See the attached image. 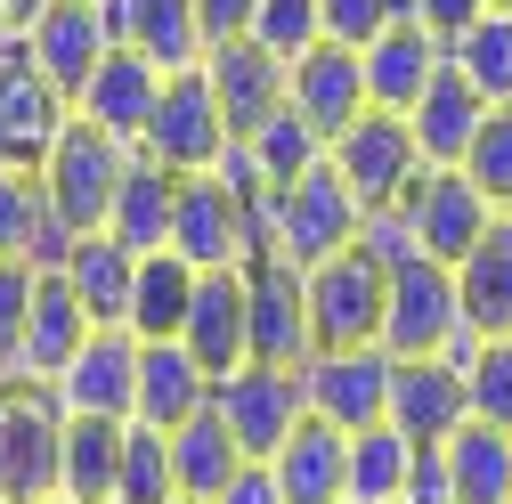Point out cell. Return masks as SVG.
Listing matches in <instances>:
<instances>
[{"label": "cell", "instance_id": "cell-1", "mask_svg": "<svg viewBox=\"0 0 512 504\" xmlns=\"http://www.w3.org/2000/svg\"><path fill=\"white\" fill-rule=\"evenodd\" d=\"M66 480V407L49 383H0V504H41Z\"/></svg>", "mask_w": 512, "mask_h": 504}, {"label": "cell", "instance_id": "cell-2", "mask_svg": "<svg viewBox=\"0 0 512 504\" xmlns=\"http://www.w3.org/2000/svg\"><path fill=\"white\" fill-rule=\"evenodd\" d=\"M131 155H139V147L106 139L98 122H82V114H74L66 131H57V147L41 155V187H49L57 220L82 228V236H98V228L114 220V196H122V171H131Z\"/></svg>", "mask_w": 512, "mask_h": 504}, {"label": "cell", "instance_id": "cell-3", "mask_svg": "<svg viewBox=\"0 0 512 504\" xmlns=\"http://www.w3.org/2000/svg\"><path fill=\"white\" fill-rule=\"evenodd\" d=\"M382 350L391 358H464V293L447 261H399L391 269V318H382Z\"/></svg>", "mask_w": 512, "mask_h": 504}, {"label": "cell", "instance_id": "cell-4", "mask_svg": "<svg viewBox=\"0 0 512 504\" xmlns=\"http://www.w3.org/2000/svg\"><path fill=\"white\" fill-rule=\"evenodd\" d=\"M358 196L342 187V171L334 163H317V171H301L293 187H277L269 196V252H285L293 269H317V261H334V252H350L358 244Z\"/></svg>", "mask_w": 512, "mask_h": 504}, {"label": "cell", "instance_id": "cell-5", "mask_svg": "<svg viewBox=\"0 0 512 504\" xmlns=\"http://www.w3.org/2000/svg\"><path fill=\"white\" fill-rule=\"evenodd\" d=\"M382 318H391V269L374 252H334L309 269V326L317 350H382Z\"/></svg>", "mask_w": 512, "mask_h": 504}, {"label": "cell", "instance_id": "cell-6", "mask_svg": "<svg viewBox=\"0 0 512 504\" xmlns=\"http://www.w3.org/2000/svg\"><path fill=\"white\" fill-rule=\"evenodd\" d=\"M326 163L342 171V187L358 196V212H391L407 187L431 171L423 147H415V131H407V114H358L350 131L326 147Z\"/></svg>", "mask_w": 512, "mask_h": 504}, {"label": "cell", "instance_id": "cell-7", "mask_svg": "<svg viewBox=\"0 0 512 504\" xmlns=\"http://www.w3.org/2000/svg\"><path fill=\"white\" fill-rule=\"evenodd\" d=\"M228 147H236V139H228V122H220V98H212L204 66H196V74H171V82H163V106H155V122H147V139H139V155L163 163L171 179H196V171H220Z\"/></svg>", "mask_w": 512, "mask_h": 504}, {"label": "cell", "instance_id": "cell-8", "mask_svg": "<svg viewBox=\"0 0 512 504\" xmlns=\"http://www.w3.org/2000/svg\"><path fill=\"white\" fill-rule=\"evenodd\" d=\"M212 407L228 415V431H236V448L252 456V464H269L285 439L309 423V391H301V366H236V374H220V391H212Z\"/></svg>", "mask_w": 512, "mask_h": 504}, {"label": "cell", "instance_id": "cell-9", "mask_svg": "<svg viewBox=\"0 0 512 504\" xmlns=\"http://www.w3.org/2000/svg\"><path fill=\"white\" fill-rule=\"evenodd\" d=\"M244 285H252V366H309L317 358L309 269H293L285 252H252Z\"/></svg>", "mask_w": 512, "mask_h": 504}, {"label": "cell", "instance_id": "cell-10", "mask_svg": "<svg viewBox=\"0 0 512 504\" xmlns=\"http://www.w3.org/2000/svg\"><path fill=\"white\" fill-rule=\"evenodd\" d=\"M204 82H212V98H220L228 139L244 147V139H261L269 122L293 106V57H277V49H261V41H228V49L204 57Z\"/></svg>", "mask_w": 512, "mask_h": 504}, {"label": "cell", "instance_id": "cell-11", "mask_svg": "<svg viewBox=\"0 0 512 504\" xmlns=\"http://www.w3.org/2000/svg\"><path fill=\"white\" fill-rule=\"evenodd\" d=\"M391 350H317L301 366V391L309 415L334 423V431H366V423H391Z\"/></svg>", "mask_w": 512, "mask_h": 504}, {"label": "cell", "instance_id": "cell-12", "mask_svg": "<svg viewBox=\"0 0 512 504\" xmlns=\"http://www.w3.org/2000/svg\"><path fill=\"white\" fill-rule=\"evenodd\" d=\"M106 49H122V41L106 33L98 0H49V9L33 17V33H25V57L41 66V82L66 98V106L90 90V74L106 66Z\"/></svg>", "mask_w": 512, "mask_h": 504}, {"label": "cell", "instance_id": "cell-13", "mask_svg": "<svg viewBox=\"0 0 512 504\" xmlns=\"http://www.w3.org/2000/svg\"><path fill=\"white\" fill-rule=\"evenodd\" d=\"M171 252L196 269H244L252 261V212L220 171L179 179V220H171Z\"/></svg>", "mask_w": 512, "mask_h": 504}, {"label": "cell", "instance_id": "cell-14", "mask_svg": "<svg viewBox=\"0 0 512 504\" xmlns=\"http://www.w3.org/2000/svg\"><path fill=\"white\" fill-rule=\"evenodd\" d=\"M57 407L66 415H98V423H139V334L131 326H98L82 342V358L57 374Z\"/></svg>", "mask_w": 512, "mask_h": 504}, {"label": "cell", "instance_id": "cell-15", "mask_svg": "<svg viewBox=\"0 0 512 504\" xmlns=\"http://www.w3.org/2000/svg\"><path fill=\"white\" fill-rule=\"evenodd\" d=\"M399 212H407V228H415V244H423V261H447V269H456L464 252L496 228V204L480 196L464 171H423L407 196H399Z\"/></svg>", "mask_w": 512, "mask_h": 504}, {"label": "cell", "instance_id": "cell-16", "mask_svg": "<svg viewBox=\"0 0 512 504\" xmlns=\"http://www.w3.org/2000/svg\"><path fill=\"white\" fill-rule=\"evenodd\" d=\"M391 423L415 439V448H439L472 423V383L464 358H399L391 366Z\"/></svg>", "mask_w": 512, "mask_h": 504}, {"label": "cell", "instance_id": "cell-17", "mask_svg": "<svg viewBox=\"0 0 512 504\" xmlns=\"http://www.w3.org/2000/svg\"><path fill=\"white\" fill-rule=\"evenodd\" d=\"M293 114H301L309 131L334 147L358 114H374V98H366V57H358V49H342V41L301 49V57H293Z\"/></svg>", "mask_w": 512, "mask_h": 504}, {"label": "cell", "instance_id": "cell-18", "mask_svg": "<svg viewBox=\"0 0 512 504\" xmlns=\"http://www.w3.org/2000/svg\"><path fill=\"white\" fill-rule=\"evenodd\" d=\"M163 66L147 49H106V66L90 74V90L74 98V114L82 122H98L106 139H122V147H139L147 139V122H155V106H163Z\"/></svg>", "mask_w": 512, "mask_h": 504}, {"label": "cell", "instance_id": "cell-19", "mask_svg": "<svg viewBox=\"0 0 512 504\" xmlns=\"http://www.w3.org/2000/svg\"><path fill=\"white\" fill-rule=\"evenodd\" d=\"M66 122H74V106L41 82V66H33L25 41H17V57L0 66V163L41 171V155L57 147V131H66Z\"/></svg>", "mask_w": 512, "mask_h": 504}, {"label": "cell", "instance_id": "cell-20", "mask_svg": "<svg viewBox=\"0 0 512 504\" xmlns=\"http://www.w3.org/2000/svg\"><path fill=\"white\" fill-rule=\"evenodd\" d=\"M98 9H106V33L122 49H147L163 74H196L204 57H212L196 0H98Z\"/></svg>", "mask_w": 512, "mask_h": 504}, {"label": "cell", "instance_id": "cell-21", "mask_svg": "<svg viewBox=\"0 0 512 504\" xmlns=\"http://www.w3.org/2000/svg\"><path fill=\"white\" fill-rule=\"evenodd\" d=\"M179 342L212 366V383H220V374H236V366H252V285H244V269H204Z\"/></svg>", "mask_w": 512, "mask_h": 504}, {"label": "cell", "instance_id": "cell-22", "mask_svg": "<svg viewBox=\"0 0 512 504\" xmlns=\"http://www.w3.org/2000/svg\"><path fill=\"white\" fill-rule=\"evenodd\" d=\"M358 57H366V98H374V114H415L423 90H431L439 66H447V41L407 17V25H391L382 41H366Z\"/></svg>", "mask_w": 512, "mask_h": 504}, {"label": "cell", "instance_id": "cell-23", "mask_svg": "<svg viewBox=\"0 0 512 504\" xmlns=\"http://www.w3.org/2000/svg\"><path fill=\"white\" fill-rule=\"evenodd\" d=\"M212 366L187 350V342H139V423L155 431H179L212 407Z\"/></svg>", "mask_w": 512, "mask_h": 504}, {"label": "cell", "instance_id": "cell-24", "mask_svg": "<svg viewBox=\"0 0 512 504\" xmlns=\"http://www.w3.org/2000/svg\"><path fill=\"white\" fill-rule=\"evenodd\" d=\"M269 480H277L285 504H350V431H334V423L309 415L285 448L269 456Z\"/></svg>", "mask_w": 512, "mask_h": 504}, {"label": "cell", "instance_id": "cell-25", "mask_svg": "<svg viewBox=\"0 0 512 504\" xmlns=\"http://www.w3.org/2000/svg\"><path fill=\"white\" fill-rule=\"evenodd\" d=\"M90 334H98V318L74 301V285H66V277H41L33 318H25V342H17V374H25V383H57V374L82 358Z\"/></svg>", "mask_w": 512, "mask_h": 504}, {"label": "cell", "instance_id": "cell-26", "mask_svg": "<svg viewBox=\"0 0 512 504\" xmlns=\"http://www.w3.org/2000/svg\"><path fill=\"white\" fill-rule=\"evenodd\" d=\"M496 106L456 74V66H439V82L423 90V106L407 114V131H415V147H423V163L431 171H456L464 155H472V139H480V122H488Z\"/></svg>", "mask_w": 512, "mask_h": 504}, {"label": "cell", "instance_id": "cell-27", "mask_svg": "<svg viewBox=\"0 0 512 504\" xmlns=\"http://www.w3.org/2000/svg\"><path fill=\"white\" fill-rule=\"evenodd\" d=\"M456 293L472 342H512V212H496V228L456 261Z\"/></svg>", "mask_w": 512, "mask_h": 504}, {"label": "cell", "instance_id": "cell-28", "mask_svg": "<svg viewBox=\"0 0 512 504\" xmlns=\"http://www.w3.org/2000/svg\"><path fill=\"white\" fill-rule=\"evenodd\" d=\"M171 464H179V504H220V496H228V480H236L252 456L236 448L228 415H220V407H204L196 423H179V431H171Z\"/></svg>", "mask_w": 512, "mask_h": 504}, {"label": "cell", "instance_id": "cell-29", "mask_svg": "<svg viewBox=\"0 0 512 504\" xmlns=\"http://www.w3.org/2000/svg\"><path fill=\"white\" fill-rule=\"evenodd\" d=\"M171 220H179V179L147 155H131V171H122V196H114V220L106 236L114 244H131L139 261L147 252H171Z\"/></svg>", "mask_w": 512, "mask_h": 504}, {"label": "cell", "instance_id": "cell-30", "mask_svg": "<svg viewBox=\"0 0 512 504\" xmlns=\"http://www.w3.org/2000/svg\"><path fill=\"white\" fill-rule=\"evenodd\" d=\"M57 277L74 285V301L90 309L98 326H131V293H139V252H131V244H114V236L98 228V236L74 244V261L57 269Z\"/></svg>", "mask_w": 512, "mask_h": 504}, {"label": "cell", "instance_id": "cell-31", "mask_svg": "<svg viewBox=\"0 0 512 504\" xmlns=\"http://www.w3.org/2000/svg\"><path fill=\"white\" fill-rule=\"evenodd\" d=\"M204 269L179 261V252H147L139 261V293H131V334L139 342H179L187 334V309H196Z\"/></svg>", "mask_w": 512, "mask_h": 504}, {"label": "cell", "instance_id": "cell-32", "mask_svg": "<svg viewBox=\"0 0 512 504\" xmlns=\"http://www.w3.org/2000/svg\"><path fill=\"white\" fill-rule=\"evenodd\" d=\"M439 456L456 480V504H512V431L472 415L456 439H439Z\"/></svg>", "mask_w": 512, "mask_h": 504}, {"label": "cell", "instance_id": "cell-33", "mask_svg": "<svg viewBox=\"0 0 512 504\" xmlns=\"http://www.w3.org/2000/svg\"><path fill=\"white\" fill-rule=\"evenodd\" d=\"M122 431H131V423L66 415V480H57V496H74V504H114V488H122Z\"/></svg>", "mask_w": 512, "mask_h": 504}, {"label": "cell", "instance_id": "cell-34", "mask_svg": "<svg viewBox=\"0 0 512 504\" xmlns=\"http://www.w3.org/2000/svg\"><path fill=\"white\" fill-rule=\"evenodd\" d=\"M407 480H415V439L399 423L350 431V504H407Z\"/></svg>", "mask_w": 512, "mask_h": 504}, {"label": "cell", "instance_id": "cell-35", "mask_svg": "<svg viewBox=\"0 0 512 504\" xmlns=\"http://www.w3.org/2000/svg\"><path fill=\"white\" fill-rule=\"evenodd\" d=\"M447 66H456L488 106H512V9H488L464 41H447Z\"/></svg>", "mask_w": 512, "mask_h": 504}, {"label": "cell", "instance_id": "cell-36", "mask_svg": "<svg viewBox=\"0 0 512 504\" xmlns=\"http://www.w3.org/2000/svg\"><path fill=\"white\" fill-rule=\"evenodd\" d=\"M114 504H179V464H171V431L131 423L122 431V488Z\"/></svg>", "mask_w": 512, "mask_h": 504}, {"label": "cell", "instance_id": "cell-37", "mask_svg": "<svg viewBox=\"0 0 512 504\" xmlns=\"http://www.w3.org/2000/svg\"><path fill=\"white\" fill-rule=\"evenodd\" d=\"M244 147H252V163H261V179H269V187H293L301 171H317V163H326V139H317L293 106L269 122L261 139H244Z\"/></svg>", "mask_w": 512, "mask_h": 504}, {"label": "cell", "instance_id": "cell-38", "mask_svg": "<svg viewBox=\"0 0 512 504\" xmlns=\"http://www.w3.org/2000/svg\"><path fill=\"white\" fill-rule=\"evenodd\" d=\"M41 220H49V187H41V171L0 163V252L33 261V236H41Z\"/></svg>", "mask_w": 512, "mask_h": 504}, {"label": "cell", "instance_id": "cell-39", "mask_svg": "<svg viewBox=\"0 0 512 504\" xmlns=\"http://www.w3.org/2000/svg\"><path fill=\"white\" fill-rule=\"evenodd\" d=\"M456 171L480 187L496 212H512V106H496V114L480 122V139H472V155H464Z\"/></svg>", "mask_w": 512, "mask_h": 504}, {"label": "cell", "instance_id": "cell-40", "mask_svg": "<svg viewBox=\"0 0 512 504\" xmlns=\"http://www.w3.org/2000/svg\"><path fill=\"white\" fill-rule=\"evenodd\" d=\"M464 383H472V415L512 431V342H472L464 350Z\"/></svg>", "mask_w": 512, "mask_h": 504}, {"label": "cell", "instance_id": "cell-41", "mask_svg": "<svg viewBox=\"0 0 512 504\" xmlns=\"http://www.w3.org/2000/svg\"><path fill=\"white\" fill-rule=\"evenodd\" d=\"M252 41L277 49V57H301L326 41V9L317 0H261V17H252Z\"/></svg>", "mask_w": 512, "mask_h": 504}, {"label": "cell", "instance_id": "cell-42", "mask_svg": "<svg viewBox=\"0 0 512 504\" xmlns=\"http://www.w3.org/2000/svg\"><path fill=\"white\" fill-rule=\"evenodd\" d=\"M317 9H326V41L366 49V41H382L391 25H407L415 0H317Z\"/></svg>", "mask_w": 512, "mask_h": 504}, {"label": "cell", "instance_id": "cell-43", "mask_svg": "<svg viewBox=\"0 0 512 504\" xmlns=\"http://www.w3.org/2000/svg\"><path fill=\"white\" fill-rule=\"evenodd\" d=\"M33 293H41V269L0 252V366L17 374V342H25V318H33Z\"/></svg>", "mask_w": 512, "mask_h": 504}, {"label": "cell", "instance_id": "cell-44", "mask_svg": "<svg viewBox=\"0 0 512 504\" xmlns=\"http://www.w3.org/2000/svg\"><path fill=\"white\" fill-rule=\"evenodd\" d=\"M358 252H374L382 269H399V261H423V244H415V228H407V212L391 204V212H366L358 220Z\"/></svg>", "mask_w": 512, "mask_h": 504}, {"label": "cell", "instance_id": "cell-45", "mask_svg": "<svg viewBox=\"0 0 512 504\" xmlns=\"http://www.w3.org/2000/svg\"><path fill=\"white\" fill-rule=\"evenodd\" d=\"M196 17H204V41L228 49V41H252V17H261V0H196Z\"/></svg>", "mask_w": 512, "mask_h": 504}, {"label": "cell", "instance_id": "cell-46", "mask_svg": "<svg viewBox=\"0 0 512 504\" xmlns=\"http://www.w3.org/2000/svg\"><path fill=\"white\" fill-rule=\"evenodd\" d=\"M480 17H488V0H415V25L439 33V41H464Z\"/></svg>", "mask_w": 512, "mask_h": 504}, {"label": "cell", "instance_id": "cell-47", "mask_svg": "<svg viewBox=\"0 0 512 504\" xmlns=\"http://www.w3.org/2000/svg\"><path fill=\"white\" fill-rule=\"evenodd\" d=\"M407 504H456V480H447V456H439V448H415V480H407Z\"/></svg>", "mask_w": 512, "mask_h": 504}, {"label": "cell", "instance_id": "cell-48", "mask_svg": "<svg viewBox=\"0 0 512 504\" xmlns=\"http://www.w3.org/2000/svg\"><path fill=\"white\" fill-rule=\"evenodd\" d=\"M220 504H285V496H277V480H269V464H244V472L228 480V496H220Z\"/></svg>", "mask_w": 512, "mask_h": 504}, {"label": "cell", "instance_id": "cell-49", "mask_svg": "<svg viewBox=\"0 0 512 504\" xmlns=\"http://www.w3.org/2000/svg\"><path fill=\"white\" fill-rule=\"evenodd\" d=\"M41 9H49V0H0V25H9V33H17V41H25V33H33V17H41Z\"/></svg>", "mask_w": 512, "mask_h": 504}, {"label": "cell", "instance_id": "cell-50", "mask_svg": "<svg viewBox=\"0 0 512 504\" xmlns=\"http://www.w3.org/2000/svg\"><path fill=\"white\" fill-rule=\"evenodd\" d=\"M9 57H17V33H9V25H0V66H9Z\"/></svg>", "mask_w": 512, "mask_h": 504}, {"label": "cell", "instance_id": "cell-51", "mask_svg": "<svg viewBox=\"0 0 512 504\" xmlns=\"http://www.w3.org/2000/svg\"><path fill=\"white\" fill-rule=\"evenodd\" d=\"M41 504H74V496H41Z\"/></svg>", "mask_w": 512, "mask_h": 504}, {"label": "cell", "instance_id": "cell-52", "mask_svg": "<svg viewBox=\"0 0 512 504\" xmlns=\"http://www.w3.org/2000/svg\"><path fill=\"white\" fill-rule=\"evenodd\" d=\"M488 9H512V0H488Z\"/></svg>", "mask_w": 512, "mask_h": 504}, {"label": "cell", "instance_id": "cell-53", "mask_svg": "<svg viewBox=\"0 0 512 504\" xmlns=\"http://www.w3.org/2000/svg\"><path fill=\"white\" fill-rule=\"evenodd\" d=\"M0 383H9V366H0Z\"/></svg>", "mask_w": 512, "mask_h": 504}]
</instances>
